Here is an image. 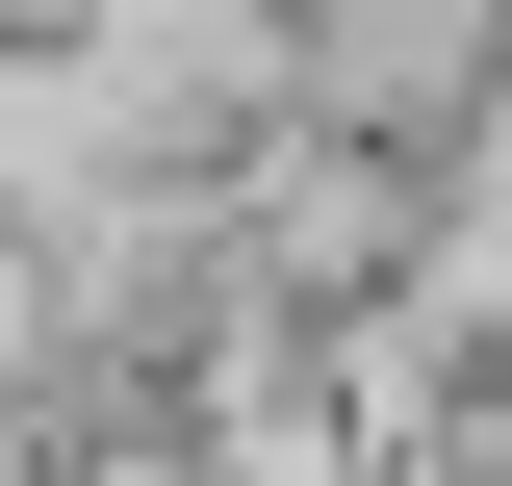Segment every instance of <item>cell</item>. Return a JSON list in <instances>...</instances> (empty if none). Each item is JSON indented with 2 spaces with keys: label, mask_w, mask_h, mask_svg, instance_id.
I'll use <instances>...</instances> for the list:
<instances>
[{
  "label": "cell",
  "mask_w": 512,
  "mask_h": 486,
  "mask_svg": "<svg viewBox=\"0 0 512 486\" xmlns=\"http://www.w3.org/2000/svg\"><path fill=\"white\" fill-rule=\"evenodd\" d=\"M333 486H461V461H436V435H359V461H333Z\"/></svg>",
  "instance_id": "7a4b0ae2"
},
{
  "label": "cell",
  "mask_w": 512,
  "mask_h": 486,
  "mask_svg": "<svg viewBox=\"0 0 512 486\" xmlns=\"http://www.w3.org/2000/svg\"><path fill=\"white\" fill-rule=\"evenodd\" d=\"M52 410V282H26V256H0V435Z\"/></svg>",
  "instance_id": "6da1fadb"
}]
</instances>
